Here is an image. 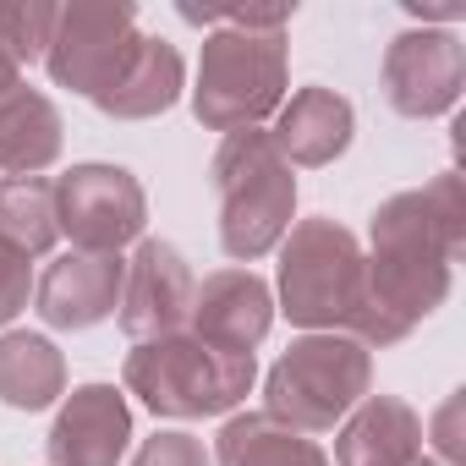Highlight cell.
Wrapping results in <instances>:
<instances>
[{
  "instance_id": "cell-1",
  "label": "cell",
  "mask_w": 466,
  "mask_h": 466,
  "mask_svg": "<svg viewBox=\"0 0 466 466\" xmlns=\"http://www.w3.org/2000/svg\"><path fill=\"white\" fill-rule=\"evenodd\" d=\"M368 329L362 346L406 340L428 313L444 308L455 258L466 248V187L455 170H439L417 192H395L373 208L368 225Z\"/></svg>"
},
{
  "instance_id": "cell-2",
  "label": "cell",
  "mask_w": 466,
  "mask_h": 466,
  "mask_svg": "<svg viewBox=\"0 0 466 466\" xmlns=\"http://www.w3.org/2000/svg\"><path fill=\"white\" fill-rule=\"evenodd\" d=\"M275 313H286L302 335H351L362 340L373 297H368V253L351 230L329 214L297 219L286 230Z\"/></svg>"
},
{
  "instance_id": "cell-3",
  "label": "cell",
  "mask_w": 466,
  "mask_h": 466,
  "mask_svg": "<svg viewBox=\"0 0 466 466\" xmlns=\"http://www.w3.org/2000/svg\"><path fill=\"white\" fill-rule=\"evenodd\" d=\"M208 181L219 198L225 258H237V269L269 258L297 219V176L280 159V148L269 143V132L264 127L225 132L208 159Z\"/></svg>"
},
{
  "instance_id": "cell-4",
  "label": "cell",
  "mask_w": 466,
  "mask_h": 466,
  "mask_svg": "<svg viewBox=\"0 0 466 466\" xmlns=\"http://www.w3.org/2000/svg\"><path fill=\"white\" fill-rule=\"evenodd\" d=\"M258 384L253 357H225L203 346L198 335H165L143 340L121 362V395H137L154 417L198 422V417H230Z\"/></svg>"
},
{
  "instance_id": "cell-5",
  "label": "cell",
  "mask_w": 466,
  "mask_h": 466,
  "mask_svg": "<svg viewBox=\"0 0 466 466\" xmlns=\"http://www.w3.org/2000/svg\"><path fill=\"white\" fill-rule=\"evenodd\" d=\"M286 28H208L198 56L192 116L208 132L264 127L286 105Z\"/></svg>"
},
{
  "instance_id": "cell-6",
  "label": "cell",
  "mask_w": 466,
  "mask_h": 466,
  "mask_svg": "<svg viewBox=\"0 0 466 466\" xmlns=\"http://www.w3.org/2000/svg\"><path fill=\"white\" fill-rule=\"evenodd\" d=\"M373 395V351L351 335H297L264 373V411L297 433H329Z\"/></svg>"
},
{
  "instance_id": "cell-7",
  "label": "cell",
  "mask_w": 466,
  "mask_h": 466,
  "mask_svg": "<svg viewBox=\"0 0 466 466\" xmlns=\"http://www.w3.org/2000/svg\"><path fill=\"white\" fill-rule=\"evenodd\" d=\"M56 187V225L77 253H121L148 230V192L127 165H72Z\"/></svg>"
},
{
  "instance_id": "cell-8",
  "label": "cell",
  "mask_w": 466,
  "mask_h": 466,
  "mask_svg": "<svg viewBox=\"0 0 466 466\" xmlns=\"http://www.w3.org/2000/svg\"><path fill=\"white\" fill-rule=\"evenodd\" d=\"M132 45H137V6L132 0H72L56 17L45 66H50L56 88L94 99L121 72Z\"/></svg>"
},
{
  "instance_id": "cell-9",
  "label": "cell",
  "mask_w": 466,
  "mask_h": 466,
  "mask_svg": "<svg viewBox=\"0 0 466 466\" xmlns=\"http://www.w3.org/2000/svg\"><path fill=\"white\" fill-rule=\"evenodd\" d=\"M466 50L450 28H406L384 50V99L406 121H433L461 105Z\"/></svg>"
},
{
  "instance_id": "cell-10",
  "label": "cell",
  "mask_w": 466,
  "mask_h": 466,
  "mask_svg": "<svg viewBox=\"0 0 466 466\" xmlns=\"http://www.w3.org/2000/svg\"><path fill=\"white\" fill-rule=\"evenodd\" d=\"M192 291H198V280H192L181 248L143 237L137 253L127 258V286H121V308H116L127 340L143 346V340L181 335L192 319Z\"/></svg>"
},
{
  "instance_id": "cell-11",
  "label": "cell",
  "mask_w": 466,
  "mask_h": 466,
  "mask_svg": "<svg viewBox=\"0 0 466 466\" xmlns=\"http://www.w3.org/2000/svg\"><path fill=\"white\" fill-rule=\"evenodd\" d=\"M203 346L225 351V357H253L264 346V335L275 329V291L264 275L253 269H214L203 275V286L192 291V319H187Z\"/></svg>"
},
{
  "instance_id": "cell-12",
  "label": "cell",
  "mask_w": 466,
  "mask_h": 466,
  "mask_svg": "<svg viewBox=\"0 0 466 466\" xmlns=\"http://www.w3.org/2000/svg\"><path fill=\"white\" fill-rule=\"evenodd\" d=\"M127 258L121 253H61L34 280V308L50 329H94L121 308Z\"/></svg>"
},
{
  "instance_id": "cell-13",
  "label": "cell",
  "mask_w": 466,
  "mask_h": 466,
  "mask_svg": "<svg viewBox=\"0 0 466 466\" xmlns=\"http://www.w3.org/2000/svg\"><path fill=\"white\" fill-rule=\"evenodd\" d=\"M132 444V406L116 384H77L50 422V466H121Z\"/></svg>"
},
{
  "instance_id": "cell-14",
  "label": "cell",
  "mask_w": 466,
  "mask_h": 466,
  "mask_svg": "<svg viewBox=\"0 0 466 466\" xmlns=\"http://www.w3.org/2000/svg\"><path fill=\"white\" fill-rule=\"evenodd\" d=\"M351 132H357L351 99L335 94V88H324V83H308V88H297V94L275 110L269 143L280 148L286 165L324 170V165H335V159L351 148Z\"/></svg>"
},
{
  "instance_id": "cell-15",
  "label": "cell",
  "mask_w": 466,
  "mask_h": 466,
  "mask_svg": "<svg viewBox=\"0 0 466 466\" xmlns=\"http://www.w3.org/2000/svg\"><path fill=\"white\" fill-rule=\"evenodd\" d=\"M187 88V61L170 39H154V34H137L132 56L121 61V72L94 94V105L110 116V121H154L165 116Z\"/></svg>"
},
{
  "instance_id": "cell-16",
  "label": "cell",
  "mask_w": 466,
  "mask_h": 466,
  "mask_svg": "<svg viewBox=\"0 0 466 466\" xmlns=\"http://www.w3.org/2000/svg\"><path fill=\"white\" fill-rule=\"evenodd\" d=\"M422 455V417L400 395H362L335 428V466H406Z\"/></svg>"
},
{
  "instance_id": "cell-17",
  "label": "cell",
  "mask_w": 466,
  "mask_h": 466,
  "mask_svg": "<svg viewBox=\"0 0 466 466\" xmlns=\"http://www.w3.org/2000/svg\"><path fill=\"white\" fill-rule=\"evenodd\" d=\"M61 110L50 94L28 88V83H12L0 88V170L12 176H45L56 159H61Z\"/></svg>"
},
{
  "instance_id": "cell-18",
  "label": "cell",
  "mask_w": 466,
  "mask_h": 466,
  "mask_svg": "<svg viewBox=\"0 0 466 466\" xmlns=\"http://www.w3.org/2000/svg\"><path fill=\"white\" fill-rule=\"evenodd\" d=\"M214 466H329V455L269 411H230L214 433Z\"/></svg>"
},
{
  "instance_id": "cell-19",
  "label": "cell",
  "mask_w": 466,
  "mask_h": 466,
  "mask_svg": "<svg viewBox=\"0 0 466 466\" xmlns=\"http://www.w3.org/2000/svg\"><path fill=\"white\" fill-rule=\"evenodd\" d=\"M66 395V357L34 329L0 335V400L12 411H45Z\"/></svg>"
},
{
  "instance_id": "cell-20",
  "label": "cell",
  "mask_w": 466,
  "mask_h": 466,
  "mask_svg": "<svg viewBox=\"0 0 466 466\" xmlns=\"http://www.w3.org/2000/svg\"><path fill=\"white\" fill-rule=\"evenodd\" d=\"M61 237L56 225V187L45 176H12L0 181V248L23 258H45Z\"/></svg>"
},
{
  "instance_id": "cell-21",
  "label": "cell",
  "mask_w": 466,
  "mask_h": 466,
  "mask_svg": "<svg viewBox=\"0 0 466 466\" xmlns=\"http://www.w3.org/2000/svg\"><path fill=\"white\" fill-rule=\"evenodd\" d=\"M56 17H61L56 0H0V45H6V56L17 66L45 61L50 34H56Z\"/></svg>"
},
{
  "instance_id": "cell-22",
  "label": "cell",
  "mask_w": 466,
  "mask_h": 466,
  "mask_svg": "<svg viewBox=\"0 0 466 466\" xmlns=\"http://www.w3.org/2000/svg\"><path fill=\"white\" fill-rule=\"evenodd\" d=\"M132 466H214V455L203 450V439H198V433L165 428V433H154V439H143V444H137Z\"/></svg>"
},
{
  "instance_id": "cell-23",
  "label": "cell",
  "mask_w": 466,
  "mask_h": 466,
  "mask_svg": "<svg viewBox=\"0 0 466 466\" xmlns=\"http://www.w3.org/2000/svg\"><path fill=\"white\" fill-rule=\"evenodd\" d=\"M34 297V264L12 248H0V329H6Z\"/></svg>"
},
{
  "instance_id": "cell-24",
  "label": "cell",
  "mask_w": 466,
  "mask_h": 466,
  "mask_svg": "<svg viewBox=\"0 0 466 466\" xmlns=\"http://www.w3.org/2000/svg\"><path fill=\"white\" fill-rule=\"evenodd\" d=\"M455 411H461V395H450V406H444V417H439V450H444L450 461H461V439H455Z\"/></svg>"
},
{
  "instance_id": "cell-25",
  "label": "cell",
  "mask_w": 466,
  "mask_h": 466,
  "mask_svg": "<svg viewBox=\"0 0 466 466\" xmlns=\"http://www.w3.org/2000/svg\"><path fill=\"white\" fill-rule=\"evenodd\" d=\"M12 83H23V66L6 56V45H0V88H12Z\"/></svg>"
},
{
  "instance_id": "cell-26",
  "label": "cell",
  "mask_w": 466,
  "mask_h": 466,
  "mask_svg": "<svg viewBox=\"0 0 466 466\" xmlns=\"http://www.w3.org/2000/svg\"><path fill=\"white\" fill-rule=\"evenodd\" d=\"M406 466H439V461H428V455H417V461H406Z\"/></svg>"
}]
</instances>
